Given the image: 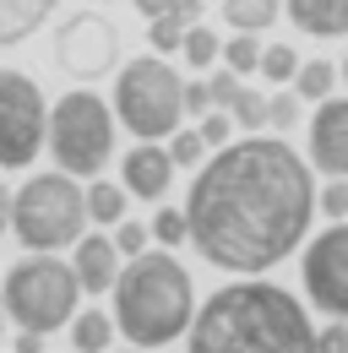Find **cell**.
<instances>
[{"label":"cell","mask_w":348,"mask_h":353,"mask_svg":"<svg viewBox=\"0 0 348 353\" xmlns=\"http://www.w3.org/2000/svg\"><path fill=\"white\" fill-rule=\"evenodd\" d=\"M153 239L174 250V245H185L191 239V223H185V207H158V218H153Z\"/></svg>","instance_id":"4316f807"},{"label":"cell","mask_w":348,"mask_h":353,"mask_svg":"<svg viewBox=\"0 0 348 353\" xmlns=\"http://www.w3.org/2000/svg\"><path fill=\"white\" fill-rule=\"evenodd\" d=\"M115 120L136 141H169L185 120V77L164 54H142L120 65L115 82Z\"/></svg>","instance_id":"5b68a950"},{"label":"cell","mask_w":348,"mask_h":353,"mask_svg":"<svg viewBox=\"0 0 348 353\" xmlns=\"http://www.w3.org/2000/svg\"><path fill=\"white\" fill-rule=\"evenodd\" d=\"M71 250H77L71 266H77V277H82V294H109L115 277H120V261H126L120 245H115V234H82Z\"/></svg>","instance_id":"4fadbf2b"},{"label":"cell","mask_w":348,"mask_h":353,"mask_svg":"<svg viewBox=\"0 0 348 353\" xmlns=\"http://www.w3.org/2000/svg\"><path fill=\"white\" fill-rule=\"evenodd\" d=\"M229 114H234V125H240V131H267V98H261L256 88H240V92H234Z\"/></svg>","instance_id":"cb8c5ba5"},{"label":"cell","mask_w":348,"mask_h":353,"mask_svg":"<svg viewBox=\"0 0 348 353\" xmlns=\"http://www.w3.org/2000/svg\"><path fill=\"white\" fill-rule=\"evenodd\" d=\"M87 185H77V174L55 169V174H33L17 190L11 207V234L28 250H66L87 234Z\"/></svg>","instance_id":"8992f818"},{"label":"cell","mask_w":348,"mask_h":353,"mask_svg":"<svg viewBox=\"0 0 348 353\" xmlns=\"http://www.w3.org/2000/svg\"><path fill=\"white\" fill-rule=\"evenodd\" d=\"M207 141H202V131H174L169 136V158H174V169H202L207 163Z\"/></svg>","instance_id":"d4e9b609"},{"label":"cell","mask_w":348,"mask_h":353,"mask_svg":"<svg viewBox=\"0 0 348 353\" xmlns=\"http://www.w3.org/2000/svg\"><path fill=\"white\" fill-rule=\"evenodd\" d=\"M218 11H223V22H229L234 33H267V28L278 22L283 0H218Z\"/></svg>","instance_id":"ac0fdd59"},{"label":"cell","mask_w":348,"mask_h":353,"mask_svg":"<svg viewBox=\"0 0 348 353\" xmlns=\"http://www.w3.org/2000/svg\"><path fill=\"white\" fill-rule=\"evenodd\" d=\"M300 283H304V299L321 315L348 321V223H332L327 234H316L304 245Z\"/></svg>","instance_id":"30bf717a"},{"label":"cell","mask_w":348,"mask_h":353,"mask_svg":"<svg viewBox=\"0 0 348 353\" xmlns=\"http://www.w3.org/2000/svg\"><path fill=\"white\" fill-rule=\"evenodd\" d=\"M196 315L191 272L169 250H142L115 277V326L130 348H169Z\"/></svg>","instance_id":"3957f363"},{"label":"cell","mask_w":348,"mask_h":353,"mask_svg":"<svg viewBox=\"0 0 348 353\" xmlns=\"http://www.w3.org/2000/svg\"><path fill=\"white\" fill-rule=\"evenodd\" d=\"M196 131H202V141L218 152V147H229V141H234V114H229V109H207Z\"/></svg>","instance_id":"83f0119b"},{"label":"cell","mask_w":348,"mask_h":353,"mask_svg":"<svg viewBox=\"0 0 348 353\" xmlns=\"http://www.w3.org/2000/svg\"><path fill=\"white\" fill-rule=\"evenodd\" d=\"M316 218L310 163L283 136H245L196 169L185 223L196 256L234 277H261L289 261Z\"/></svg>","instance_id":"6da1fadb"},{"label":"cell","mask_w":348,"mask_h":353,"mask_svg":"<svg viewBox=\"0 0 348 353\" xmlns=\"http://www.w3.org/2000/svg\"><path fill=\"white\" fill-rule=\"evenodd\" d=\"M180 54H185V65H191V71H207V65H213L218 54H223V39H218V33L207 28V22H196V28L185 33Z\"/></svg>","instance_id":"44dd1931"},{"label":"cell","mask_w":348,"mask_h":353,"mask_svg":"<svg viewBox=\"0 0 348 353\" xmlns=\"http://www.w3.org/2000/svg\"><path fill=\"white\" fill-rule=\"evenodd\" d=\"M126 201H130L126 185H109V179H93L87 185V218L104 223V228H115V223L126 218Z\"/></svg>","instance_id":"d6986e66"},{"label":"cell","mask_w":348,"mask_h":353,"mask_svg":"<svg viewBox=\"0 0 348 353\" xmlns=\"http://www.w3.org/2000/svg\"><path fill=\"white\" fill-rule=\"evenodd\" d=\"M202 11H207V0H164L158 17H147V44H153V54H180L185 33L202 22Z\"/></svg>","instance_id":"5bb4252c"},{"label":"cell","mask_w":348,"mask_h":353,"mask_svg":"<svg viewBox=\"0 0 348 353\" xmlns=\"http://www.w3.org/2000/svg\"><path fill=\"white\" fill-rule=\"evenodd\" d=\"M207 88H213V109H229L245 82H240V71H218V77H207Z\"/></svg>","instance_id":"1f68e13d"},{"label":"cell","mask_w":348,"mask_h":353,"mask_svg":"<svg viewBox=\"0 0 348 353\" xmlns=\"http://www.w3.org/2000/svg\"><path fill=\"white\" fill-rule=\"evenodd\" d=\"M261 77L278 82V88H289V82L300 77V54H294V44H267V49H261Z\"/></svg>","instance_id":"7402d4cb"},{"label":"cell","mask_w":348,"mask_h":353,"mask_svg":"<svg viewBox=\"0 0 348 353\" xmlns=\"http://www.w3.org/2000/svg\"><path fill=\"white\" fill-rule=\"evenodd\" d=\"M316 207H321L332 223H343L348 218V179H327V190L316 196Z\"/></svg>","instance_id":"f546056e"},{"label":"cell","mask_w":348,"mask_h":353,"mask_svg":"<svg viewBox=\"0 0 348 353\" xmlns=\"http://www.w3.org/2000/svg\"><path fill=\"white\" fill-rule=\"evenodd\" d=\"M115 321H109V310H77L71 315V348L77 353H109L115 343Z\"/></svg>","instance_id":"e0dca14e"},{"label":"cell","mask_w":348,"mask_h":353,"mask_svg":"<svg viewBox=\"0 0 348 353\" xmlns=\"http://www.w3.org/2000/svg\"><path fill=\"white\" fill-rule=\"evenodd\" d=\"M147 234H153V228H147V223H136V218H120L115 223V245H120V256H142V250H147Z\"/></svg>","instance_id":"f1b7e54d"},{"label":"cell","mask_w":348,"mask_h":353,"mask_svg":"<svg viewBox=\"0 0 348 353\" xmlns=\"http://www.w3.org/2000/svg\"><path fill=\"white\" fill-rule=\"evenodd\" d=\"M130 353H153V348H130Z\"/></svg>","instance_id":"f35d334b"},{"label":"cell","mask_w":348,"mask_h":353,"mask_svg":"<svg viewBox=\"0 0 348 353\" xmlns=\"http://www.w3.org/2000/svg\"><path fill=\"white\" fill-rule=\"evenodd\" d=\"M261 39L256 33H234V39H229V44H223V65H229V71H240V77H251V71H261Z\"/></svg>","instance_id":"603a6c76"},{"label":"cell","mask_w":348,"mask_h":353,"mask_svg":"<svg viewBox=\"0 0 348 353\" xmlns=\"http://www.w3.org/2000/svg\"><path fill=\"white\" fill-rule=\"evenodd\" d=\"M310 169L348 179V98H321L310 114Z\"/></svg>","instance_id":"8fae6325"},{"label":"cell","mask_w":348,"mask_h":353,"mask_svg":"<svg viewBox=\"0 0 348 353\" xmlns=\"http://www.w3.org/2000/svg\"><path fill=\"white\" fill-rule=\"evenodd\" d=\"M300 114H304V98L294 88L267 98V125H272V131H294V125H300Z\"/></svg>","instance_id":"484cf974"},{"label":"cell","mask_w":348,"mask_h":353,"mask_svg":"<svg viewBox=\"0 0 348 353\" xmlns=\"http://www.w3.org/2000/svg\"><path fill=\"white\" fill-rule=\"evenodd\" d=\"M60 0H0V49H17L55 17Z\"/></svg>","instance_id":"2e32d148"},{"label":"cell","mask_w":348,"mask_h":353,"mask_svg":"<svg viewBox=\"0 0 348 353\" xmlns=\"http://www.w3.org/2000/svg\"><path fill=\"white\" fill-rule=\"evenodd\" d=\"M55 65L71 82H98L120 65V28L98 11H71L55 33Z\"/></svg>","instance_id":"9c48e42d"},{"label":"cell","mask_w":348,"mask_h":353,"mask_svg":"<svg viewBox=\"0 0 348 353\" xmlns=\"http://www.w3.org/2000/svg\"><path fill=\"white\" fill-rule=\"evenodd\" d=\"M185 353H316V326L278 283H223L196 310Z\"/></svg>","instance_id":"7a4b0ae2"},{"label":"cell","mask_w":348,"mask_h":353,"mask_svg":"<svg viewBox=\"0 0 348 353\" xmlns=\"http://www.w3.org/2000/svg\"><path fill=\"white\" fill-rule=\"evenodd\" d=\"M289 88L300 92L304 103H321V98H332V88H338V65L332 60H300V77Z\"/></svg>","instance_id":"ffe728a7"},{"label":"cell","mask_w":348,"mask_h":353,"mask_svg":"<svg viewBox=\"0 0 348 353\" xmlns=\"http://www.w3.org/2000/svg\"><path fill=\"white\" fill-rule=\"evenodd\" d=\"M77 305H82V277H77L71 261H55V250H33L0 283V310L22 332H44L49 337V332L71 326Z\"/></svg>","instance_id":"277c9868"},{"label":"cell","mask_w":348,"mask_h":353,"mask_svg":"<svg viewBox=\"0 0 348 353\" xmlns=\"http://www.w3.org/2000/svg\"><path fill=\"white\" fill-rule=\"evenodd\" d=\"M207 109H213V88H207V82H185V114L202 120Z\"/></svg>","instance_id":"d6a6232c"},{"label":"cell","mask_w":348,"mask_h":353,"mask_svg":"<svg viewBox=\"0 0 348 353\" xmlns=\"http://www.w3.org/2000/svg\"><path fill=\"white\" fill-rule=\"evenodd\" d=\"M304 39H348V0H283Z\"/></svg>","instance_id":"9a60e30c"},{"label":"cell","mask_w":348,"mask_h":353,"mask_svg":"<svg viewBox=\"0 0 348 353\" xmlns=\"http://www.w3.org/2000/svg\"><path fill=\"white\" fill-rule=\"evenodd\" d=\"M343 82H348V54H343Z\"/></svg>","instance_id":"74e56055"},{"label":"cell","mask_w":348,"mask_h":353,"mask_svg":"<svg viewBox=\"0 0 348 353\" xmlns=\"http://www.w3.org/2000/svg\"><path fill=\"white\" fill-rule=\"evenodd\" d=\"M11 348H17V353H44V332H17Z\"/></svg>","instance_id":"e575fe53"},{"label":"cell","mask_w":348,"mask_h":353,"mask_svg":"<svg viewBox=\"0 0 348 353\" xmlns=\"http://www.w3.org/2000/svg\"><path fill=\"white\" fill-rule=\"evenodd\" d=\"M49 147V103L28 71L0 65V169H28Z\"/></svg>","instance_id":"ba28073f"},{"label":"cell","mask_w":348,"mask_h":353,"mask_svg":"<svg viewBox=\"0 0 348 353\" xmlns=\"http://www.w3.org/2000/svg\"><path fill=\"white\" fill-rule=\"evenodd\" d=\"M115 125L120 120L109 114V103L98 92L71 88L49 109V158H55V169H66L77 179H98L115 158Z\"/></svg>","instance_id":"52a82bcc"},{"label":"cell","mask_w":348,"mask_h":353,"mask_svg":"<svg viewBox=\"0 0 348 353\" xmlns=\"http://www.w3.org/2000/svg\"><path fill=\"white\" fill-rule=\"evenodd\" d=\"M316 353H348V321H327L321 332H316Z\"/></svg>","instance_id":"4dcf8cb0"},{"label":"cell","mask_w":348,"mask_h":353,"mask_svg":"<svg viewBox=\"0 0 348 353\" xmlns=\"http://www.w3.org/2000/svg\"><path fill=\"white\" fill-rule=\"evenodd\" d=\"M11 207H17V196L6 190V179H0V239L11 234Z\"/></svg>","instance_id":"836d02e7"},{"label":"cell","mask_w":348,"mask_h":353,"mask_svg":"<svg viewBox=\"0 0 348 353\" xmlns=\"http://www.w3.org/2000/svg\"><path fill=\"white\" fill-rule=\"evenodd\" d=\"M130 6H136V17L147 22V17H158V6H164V0H130Z\"/></svg>","instance_id":"d590c367"},{"label":"cell","mask_w":348,"mask_h":353,"mask_svg":"<svg viewBox=\"0 0 348 353\" xmlns=\"http://www.w3.org/2000/svg\"><path fill=\"white\" fill-rule=\"evenodd\" d=\"M6 321H11V315H6V310H0V343H6Z\"/></svg>","instance_id":"8d00e7d4"},{"label":"cell","mask_w":348,"mask_h":353,"mask_svg":"<svg viewBox=\"0 0 348 353\" xmlns=\"http://www.w3.org/2000/svg\"><path fill=\"white\" fill-rule=\"evenodd\" d=\"M120 185H126L130 196H142V201H164L169 196V185H174V158H169V147H158V141H136L126 152V163H120Z\"/></svg>","instance_id":"7c38bea8"}]
</instances>
